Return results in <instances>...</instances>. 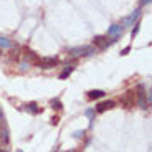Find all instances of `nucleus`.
<instances>
[{"instance_id":"22","label":"nucleus","mask_w":152,"mask_h":152,"mask_svg":"<svg viewBox=\"0 0 152 152\" xmlns=\"http://www.w3.org/2000/svg\"><path fill=\"white\" fill-rule=\"evenodd\" d=\"M0 51H2V50H0Z\"/></svg>"},{"instance_id":"4","label":"nucleus","mask_w":152,"mask_h":152,"mask_svg":"<svg viewBox=\"0 0 152 152\" xmlns=\"http://www.w3.org/2000/svg\"><path fill=\"white\" fill-rule=\"evenodd\" d=\"M122 31H124V25H121V23H116V25H111V27L107 28L106 37H109L113 42H116V40H118V38L122 35Z\"/></svg>"},{"instance_id":"2","label":"nucleus","mask_w":152,"mask_h":152,"mask_svg":"<svg viewBox=\"0 0 152 152\" xmlns=\"http://www.w3.org/2000/svg\"><path fill=\"white\" fill-rule=\"evenodd\" d=\"M96 51L93 45H83V46H75V48L68 50V55L71 58H81V56H89Z\"/></svg>"},{"instance_id":"15","label":"nucleus","mask_w":152,"mask_h":152,"mask_svg":"<svg viewBox=\"0 0 152 152\" xmlns=\"http://www.w3.org/2000/svg\"><path fill=\"white\" fill-rule=\"evenodd\" d=\"M139 27H141V25H139V23H136V25H134V28H132V31H131V35H132V38L136 37L137 33H139Z\"/></svg>"},{"instance_id":"16","label":"nucleus","mask_w":152,"mask_h":152,"mask_svg":"<svg viewBox=\"0 0 152 152\" xmlns=\"http://www.w3.org/2000/svg\"><path fill=\"white\" fill-rule=\"evenodd\" d=\"M83 134H84V131H76V132L73 134V136H75L76 139H78V137H83Z\"/></svg>"},{"instance_id":"7","label":"nucleus","mask_w":152,"mask_h":152,"mask_svg":"<svg viewBox=\"0 0 152 152\" xmlns=\"http://www.w3.org/2000/svg\"><path fill=\"white\" fill-rule=\"evenodd\" d=\"M142 15V10L141 8H136V10L131 13L129 17H126V18H122V22H121V25H127V27H131L134 22L137 23V20H139V17Z\"/></svg>"},{"instance_id":"19","label":"nucleus","mask_w":152,"mask_h":152,"mask_svg":"<svg viewBox=\"0 0 152 152\" xmlns=\"http://www.w3.org/2000/svg\"><path fill=\"white\" fill-rule=\"evenodd\" d=\"M93 113H94L93 109H88V111H86V116H89V118H91V116H93Z\"/></svg>"},{"instance_id":"3","label":"nucleus","mask_w":152,"mask_h":152,"mask_svg":"<svg viewBox=\"0 0 152 152\" xmlns=\"http://www.w3.org/2000/svg\"><path fill=\"white\" fill-rule=\"evenodd\" d=\"M60 61H58L56 56H43V58H38L37 61V66L38 68H43V69H50V68H55Z\"/></svg>"},{"instance_id":"12","label":"nucleus","mask_w":152,"mask_h":152,"mask_svg":"<svg viewBox=\"0 0 152 152\" xmlns=\"http://www.w3.org/2000/svg\"><path fill=\"white\" fill-rule=\"evenodd\" d=\"M27 111H28V113H31V114H38V113H40V107H38L37 103H28L27 104Z\"/></svg>"},{"instance_id":"17","label":"nucleus","mask_w":152,"mask_h":152,"mask_svg":"<svg viewBox=\"0 0 152 152\" xmlns=\"http://www.w3.org/2000/svg\"><path fill=\"white\" fill-rule=\"evenodd\" d=\"M129 51H131V46H126V48H124V50H122V51H121V55H127V53H129Z\"/></svg>"},{"instance_id":"5","label":"nucleus","mask_w":152,"mask_h":152,"mask_svg":"<svg viewBox=\"0 0 152 152\" xmlns=\"http://www.w3.org/2000/svg\"><path fill=\"white\" fill-rule=\"evenodd\" d=\"M113 40H107V37H94L93 38V46L98 50H106L107 46L113 45Z\"/></svg>"},{"instance_id":"6","label":"nucleus","mask_w":152,"mask_h":152,"mask_svg":"<svg viewBox=\"0 0 152 152\" xmlns=\"http://www.w3.org/2000/svg\"><path fill=\"white\" fill-rule=\"evenodd\" d=\"M121 103L124 104V107H132L136 104V91H132V89L126 91L124 96L121 98Z\"/></svg>"},{"instance_id":"1","label":"nucleus","mask_w":152,"mask_h":152,"mask_svg":"<svg viewBox=\"0 0 152 152\" xmlns=\"http://www.w3.org/2000/svg\"><path fill=\"white\" fill-rule=\"evenodd\" d=\"M136 101L142 109H147L151 106V93H145V86L139 84L136 88Z\"/></svg>"},{"instance_id":"13","label":"nucleus","mask_w":152,"mask_h":152,"mask_svg":"<svg viewBox=\"0 0 152 152\" xmlns=\"http://www.w3.org/2000/svg\"><path fill=\"white\" fill-rule=\"evenodd\" d=\"M71 73H73V66H71V65H68L65 69H63V73L60 75V80H66V78H68V76L71 75Z\"/></svg>"},{"instance_id":"14","label":"nucleus","mask_w":152,"mask_h":152,"mask_svg":"<svg viewBox=\"0 0 152 152\" xmlns=\"http://www.w3.org/2000/svg\"><path fill=\"white\" fill-rule=\"evenodd\" d=\"M51 107H53V109H61V103L60 101H58V99H53V101H51Z\"/></svg>"},{"instance_id":"21","label":"nucleus","mask_w":152,"mask_h":152,"mask_svg":"<svg viewBox=\"0 0 152 152\" xmlns=\"http://www.w3.org/2000/svg\"><path fill=\"white\" fill-rule=\"evenodd\" d=\"M17 152H23V151H20V149H18V151H17Z\"/></svg>"},{"instance_id":"9","label":"nucleus","mask_w":152,"mask_h":152,"mask_svg":"<svg viewBox=\"0 0 152 152\" xmlns=\"http://www.w3.org/2000/svg\"><path fill=\"white\" fill-rule=\"evenodd\" d=\"M13 42H12L10 38H7V37H2L0 35V50H12L13 48Z\"/></svg>"},{"instance_id":"10","label":"nucleus","mask_w":152,"mask_h":152,"mask_svg":"<svg viewBox=\"0 0 152 152\" xmlns=\"http://www.w3.org/2000/svg\"><path fill=\"white\" fill-rule=\"evenodd\" d=\"M113 107H114V101H103V103H99L98 106H96V111H98V113H104V111L113 109Z\"/></svg>"},{"instance_id":"8","label":"nucleus","mask_w":152,"mask_h":152,"mask_svg":"<svg viewBox=\"0 0 152 152\" xmlns=\"http://www.w3.org/2000/svg\"><path fill=\"white\" fill-rule=\"evenodd\" d=\"M38 58H40V56H38L35 51H31V50H25V60L28 61V65H35V66H37Z\"/></svg>"},{"instance_id":"11","label":"nucleus","mask_w":152,"mask_h":152,"mask_svg":"<svg viewBox=\"0 0 152 152\" xmlns=\"http://www.w3.org/2000/svg\"><path fill=\"white\" fill-rule=\"evenodd\" d=\"M104 94H106V93H104L103 89H93V91L88 93V98L89 99H99V98H103Z\"/></svg>"},{"instance_id":"18","label":"nucleus","mask_w":152,"mask_h":152,"mask_svg":"<svg viewBox=\"0 0 152 152\" xmlns=\"http://www.w3.org/2000/svg\"><path fill=\"white\" fill-rule=\"evenodd\" d=\"M58 121H60V118H58V116H55V118H51V124H58Z\"/></svg>"},{"instance_id":"20","label":"nucleus","mask_w":152,"mask_h":152,"mask_svg":"<svg viewBox=\"0 0 152 152\" xmlns=\"http://www.w3.org/2000/svg\"><path fill=\"white\" fill-rule=\"evenodd\" d=\"M141 4L145 5V4H151V0H141Z\"/></svg>"}]
</instances>
